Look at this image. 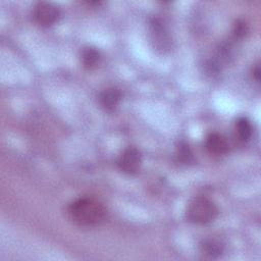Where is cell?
Returning a JSON list of instances; mask_svg holds the SVG:
<instances>
[{
    "label": "cell",
    "instance_id": "1",
    "mask_svg": "<svg viewBox=\"0 0 261 261\" xmlns=\"http://www.w3.org/2000/svg\"><path fill=\"white\" fill-rule=\"evenodd\" d=\"M69 219L81 226H95L106 218L104 205L95 198L81 197L71 202L67 207Z\"/></svg>",
    "mask_w": 261,
    "mask_h": 261
},
{
    "label": "cell",
    "instance_id": "2",
    "mask_svg": "<svg viewBox=\"0 0 261 261\" xmlns=\"http://www.w3.org/2000/svg\"><path fill=\"white\" fill-rule=\"evenodd\" d=\"M217 214L218 209L216 205L204 197L194 199L187 209V218L196 224L210 223L216 218Z\"/></svg>",
    "mask_w": 261,
    "mask_h": 261
},
{
    "label": "cell",
    "instance_id": "3",
    "mask_svg": "<svg viewBox=\"0 0 261 261\" xmlns=\"http://www.w3.org/2000/svg\"><path fill=\"white\" fill-rule=\"evenodd\" d=\"M33 16L38 24L42 27H50L59 19L60 10L52 3L39 2L34 8Z\"/></svg>",
    "mask_w": 261,
    "mask_h": 261
},
{
    "label": "cell",
    "instance_id": "4",
    "mask_svg": "<svg viewBox=\"0 0 261 261\" xmlns=\"http://www.w3.org/2000/svg\"><path fill=\"white\" fill-rule=\"evenodd\" d=\"M142 164V155L137 148L128 147L120 154L117 165L125 173L134 174L138 172Z\"/></svg>",
    "mask_w": 261,
    "mask_h": 261
},
{
    "label": "cell",
    "instance_id": "5",
    "mask_svg": "<svg viewBox=\"0 0 261 261\" xmlns=\"http://www.w3.org/2000/svg\"><path fill=\"white\" fill-rule=\"evenodd\" d=\"M150 32L152 41L158 49L164 50L169 46V36L163 22L159 18H153L150 22Z\"/></svg>",
    "mask_w": 261,
    "mask_h": 261
},
{
    "label": "cell",
    "instance_id": "6",
    "mask_svg": "<svg viewBox=\"0 0 261 261\" xmlns=\"http://www.w3.org/2000/svg\"><path fill=\"white\" fill-rule=\"evenodd\" d=\"M121 92L115 87H109L103 90L99 95V103L101 107L108 112L115 110L121 100Z\"/></svg>",
    "mask_w": 261,
    "mask_h": 261
},
{
    "label": "cell",
    "instance_id": "7",
    "mask_svg": "<svg viewBox=\"0 0 261 261\" xmlns=\"http://www.w3.org/2000/svg\"><path fill=\"white\" fill-rule=\"evenodd\" d=\"M207 150L215 155L225 154L228 150V144L226 140L217 133H212L208 135L205 142Z\"/></svg>",
    "mask_w": 261,
    "mask_h": 261
},
{
    "label": "cell",
    "instance_id": "8",
    "mask_svg": "<svg viewBox=\"0 0 261 261\" xmlns=\"http://www.w3.org/2000/svg\"><path fill=\"white\" fill-rule=\"evenodd\" d=\"M202 251L210 258L219 257L224 251V245L217 239H206L201 245Z\"/></svg>",
    "mask_w": 261,
    "mask_h": 261
},
{
    "label": "cell",
    "instance_id": "9",
    "mask_svg": "<svg viewBox=\"0 0 261 261\" xmlns=\"http://www.w3.org/2000/svg\"><path fill=\"white\" fill-rule=\"evenodd\" d=\"M81 58L84 66L86 68L92 69L99 64L101 60V54L98 49L94 47H87L83 50Z\"/></svg>",
    "mask_w": 261,
    "mask_h": 261
},
{
    "label": "cell",
    "instance_id": "10",
    "mask_svg": "<svg viewBox=\"0 0 261 261\" xmlns=\"http://www.w3.org/2000/svg\"><path fill=\"white\" fill-rule=\"evenodd\" d=\"M236 133L239 140L247 142L251 139L253 134V127L251 121L247 117H240L236 121Z\"/></svg>",
    "mask_w": 261,
    "mask_h": 261
},
{
    "label": "cell",
    "instance_id": "11",
    "mask_svg": "<svg viewBox=\"0 0 261 261\" xmlns=\"http://www.w3.org/2000/svg\"><path fill=\"white\" fill-rule=\"evenodd\" d=\"M178 157L185 162H189L192 160V152L190 151V149L187 145L181 144L178 147Z\"/></svg>",
    "mask_w": 261,
    "mask_h": 261
}]
</instances>
